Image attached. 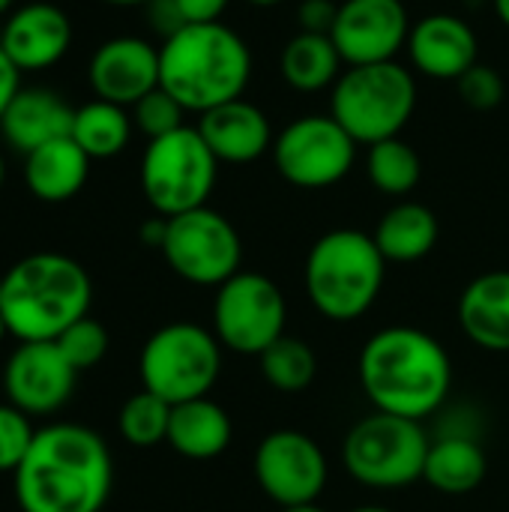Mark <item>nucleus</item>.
Instances as JSON below:
<instances>
[{
  "instance_id": "7ed1b4c3",
  "label": "nucleus",
  "mask_w": 509,
  "mask_h": 512,
  "mask_svg": "<svg viewBox=\"0 0 509 512\" xmlns=\"http://www.w3.org/2000/svg\"><path fill=\"white\" fill-rule=\"evenodd\" d=\"M252 66L246 39L222 21L186 24L159 45V87L195 114L240 99Z\"/></svg>"
},
{
  "instance_id": "cd10ccee",
  "label": "nucleus",
  "mask_w": 509,
  "mask_h": 512,
  "mask_svg": "<svg viewBox=\"0 0 509 512\" xmlns=\"http://www.w3.org/2000/svg\"><path fill=\"white\" fill-rule=\"evenodd\" d=\"M366 174L381 195L405 198L417 189V183L423 177V162H420V153L408 141L387 138V141H378L369 147Z\"/></svg>"
},
{
  "instance_id": "2eb2a0df",
  "label": "nucleus",
  "mask_w": 509,
  "mask_h": 512,
  "mask_svg": "<svg viewBox=\"0 0 509 512\" xmlns=\"http://www.w3.org/2000/svg\"><path fill=\"white\" fill-rule=\"evenodd\" d=\"M75 378L57 342H21L3 366V393L27 417H48L72 399Z\"/></svg>"
},
{
  "instance_id": "7c9ffc66",
  "label": "nucleus",
  "mask_w": 509,
  "mask_h": 512,
  "mask_svg": "<svg viewBox=\"0 0 509 512\" xmlns=\"http://www.w3.org/2000/svg\"><path fill=\"white\" fill-rule=\"evenodd\" d=\"M54 342L63 351V357L72 363L75 372H84V369H93L96 363H102L108 354V345H111L108 330L99 321H93L90 315L75 321L72 327H66Z\"/></svg>"
},
{
  "instance_id": "a18cd8bd",
  "label": "nucleus",
  "mask_w": 509,
  "mask_h": 512,
  "mask_svg": "<svg viewBox=\"0 0 509 512\" xmlns=\"http://www.w3.org/2000/svg\"><path fill=\"white\" fill-rule=\"evenodd\" d=\"M351 512H396V510H387V507H357V510Z\"/></svg>"
},
{
  "instance_id": "aec40b11",
  "label": "nucleus",
  "mask_w": 509,
  "mask_h": 512,
  "mask_svg": "<svg viewBox=\"0 0 509 512\" xmlns=\"http://www.w3.org/2000/svg\"><path fill=\"white\" fill-rule=\"evenodd\" d=\"M75 108L48 87H21L0 117L3 141L18 153H33L36 147L72 135Z\"/></svg>"
},
{
  "instance_id": "f03ea898",
  "label": "nucleus",
  "mask_w": 509,
  "mask_h": 512,
  "mask_svg": "<svg viewBox=\"0 0 509 512\" xmlns=\"http://www.w3.org/2000/svg\"><path fill=\"white\" fill-rule=\"evenodd\" d=\"M360 384L375 411L423 423L447 405L453 363L447 348L417 327H384L360 351Z\"/></svg>"
},
{
  "instance_id": "a19ab883",
  "label": "nucleus",
  "mask_w": 509,
  "mask_h": 512,
  "mask_svg": "<svg viewBox=\"0 0 509 512\" xmlns=\"http://www.w3.org/2000/svg\"><path fill=\"white\" fill-rule=\"evenodd\" d=\"M282 512H327L324 507H318L315 501L312 504H297V507H285Z\"/></svg>"
},
{
  "instance_id": "4468645a",
  "label": "nucleus",
  "mask_w": 509,
  "mask_h": 512,
  "mask_svg": "<svg viewBox=\"0 0 509 512\" xmlns=\"http://www.w3.org/2000/svg\"><path fill=\"white\" fill-rule=\"evenodd\" d=\"M411 21L405 0H342L330 39L345 66L396 60L408 48Z\"/></svg>"
},
{
  "instance_id": "79ce46f5",
  "label": "nucleus",
  "mask_w": 509,
  "mask_h": 512,
  "mask_svg": "<svg viewBox=\"0 0 509 512\" xmlns=\"http://www.w3.org/2000/svg\"><path fill=\"white\" fill-rule=\"evenodd\" d=\"M102 3H111V6H144L147 0H102Z\"/></svg>"
},
{
  "instance_id": "ddd939ff",
  "label": "nucleus",
  "mask_w": 509,
  "mask_h": 512,
  "mask_svg": "<svg viewBox=\"0 0 509 512\" xmlns=\"http://www.w3.org/2000/svg\"><path fill=\"white\" fill-rule=\"evenodd\" d=\"M252 468L258 489L282 510L318 501L330 477L327 456L318 441L294 429H279L261 438Z\"/></svg>"
},
{
  "instance_id": "a211bd4d",
  "label": "nucleus",
  "mask_w": 509,
  "mask_h": 512,
  "mask_svg": "<svg viewBox=\"0 0 509 512\" xmlns=\"http://www.w3.org/2000/svg\"><path fill=\"white\" fill-rule=\"evenodd\" d=\"M408 54L420 75L459 81L474 63H480V42L465 18L453 12H432L411 27Z\"/></svg>"
},
{
  "instance_id": "c9c22d12",
  "label": "nucleus",
  "mask_w": 509,
  "mask_h": 512,
  "mask_svg": "<svg viewBox=\"0 0 509 512\" xmlns=\"http://www.w3.org/2000/svg\"><path fill=\"white\" fill-rule=\"evenodd\" d=\"M144 9H147V21H150V27L162 36V42L165 39H171L177 30H183L189 21L183 18V12H180V6L174 3V0H147L144 3Z\"/></svg>"
},
{
  "instance_id": "dca6fc26",
  "label": "nucleus",
  "mask_w": 509,
  "mask_h": 512,
  "mask_svg": "<svg viewBox=\"0 0 509 512\" xmlns=\"http://www.w3.org/2000/svg\"><path fill=\"white\" fill-rule=\"evenodd\" d=\"M87 78L96 99L132 108L159 87V48L141 36L105 39L90 57Z\"/></svg>"
},
{
  "instance_id": "2f4dec72",
  "label": "nucleus",
  "mask_w": 509,
  "mask_h": 512,
  "mask_svg": "<svg viewBox=\"0 0 509 512\" xmlns=\"http://www.w3.org/2000/svg\"><path fill=\"white\" fill-rule=\"evenodd\" d=\"M129 114H132L135 129L144 132L150 141H153V138H162V135H168V132H177V129L186 126V123H183L186 108H183L165 87H156V90H150L147 96H141V99L132 105Z\"/></svg>"
},
{
  "instance_id": "e433bc0d",
  "label": "nucleus",
  "mask_w": 509,
  "mask_h": 512,
  "mask_svg": "<svg viewBox=\"0 0 509 512\" xmlns=\"http://www.w3.org/2000/svg\"><path fill=\"white\" fill-rule=\"evenodd\" d=\"M189 24H210L219 21L231 0H174Z\"/></svg>"
},
{
  "instance_id": "72a5a7b5",
  "label": "nucleus",
  "mask_w": 509,
  "mask_h": 512,
  "mask_svg": "<svg viewBox=\"0 0 509 512\" xmlns=\"http://www.w3.org/2000/svg\"><path fill=\"white\" fill-rule=\"evenodd\" d=\"M456 84H459V96L474 111L498 108L504 102V93H507V84H504L501 72L495 66H489V63H474Z\"/></svg>"
},
{
  "instance_id": "58836bf2",
  "label": "nucleus",
  "mask_w": 509,
  "mask_h": 512,
  "mask_svg": "<svg viewBox=\"0 0 509 512\" xmlns=\"http://www.w3.org/2000/svg\"><path fill=\"white\" fill-rule=\"evenodd\" d=\"M165 228H168V219L165 216H156L150 222L141 225V240L153 249H162V240H165Z\"/></svg>"
},
{
  "instance_id": "4be33fe9",
  "label": "nucleus",
  "mask_w": 509,
  "mask_h": 512,
  "mask_svg": "<svg viewBox=\"0 0 509 512\" xmlns=\"http://www.w3.org/2000/svg\"><path fill=\"white\" fill-rule=\"evenodd\" d=\"M90 162L93 159L72 141V135H66L24 156V183L33 198L45 204H63L84 189Z\"/></svg>"
},
{
  "instance_id": "5701e85b",
  "label": "nucleus",
  "mask_w": 509,
  "mask_h": 512,
  "mask_svg": "<svg viewBox=\"0 0 509 512\" xmlns=\"http://www.w3.org/2000/svg\"><path fill=\"white\" fill-rule=\"evenodd\" d=\"M234 426L222 405H216L210 396L180 402L171 408V426L168 441L174 453L192 462H207L222 456L231 447Z\"/></svg>"
},
{
  "instance_id": "a878e982",
  "label": "nucleus",
  "mask_w": 509,
  "mask_h": 512,
  "mask_svg": "<svg viewBox=\"0 0 509 512\" xmlns=\"http://www.w3.org/2000/svg\"><path fill=\"white\" fill-rule=\"evenodd\" d=\"M279 75L297 93H321L339 81L342 57L327 33L300 30L285 42L279 54Z\"/></svg>"
},
{
  "instance_id": "f704fd0d",
  "label": "nucleus",
  "mask_w": 509,
  "mask_h": 512,
  "mask_svg": "<svg viewBox=\"0 0 509 512\" xmlns=\"http://www.w3.org/2000/svg\"><path fill=\"white\" fill-rule=\"evenodd\" d=\"M336 15H339V3H333V0H303L297 9L300 30H306V33H327L330 36Z\"/></svg>"
},
{
  "instance_id": "bb28decb",
  "label": "nucleus",
  "mask_w": 509,
  "mask_h": 512,
  "mask_svg": "<svg viewBox=\"0 0 509 512\" xmlns=\"http://www.w3.org/2000/svg\"><path fill=\"white\" fill-rule=\"evenodd\" d=\"M132 114L123 105L93 99L81 108H75L72 120V141L90 156V159H111L126 150L132 138Z\"/></svg>"
},
{
  "instance_id": "6ab92c4d",
  "label": "nucleus",
  "mask_w": 509,
  "mask_h": 512,
  "mask_svg": "<svg viewBox=\"0 0 509 512\" xmlns=\"http://www.w3.org/2000/svg\"><path fill=\"white\" fill-rule=\"evenodd\" d=\"M198 132L225 165L258 162L276 141L267 114L243 96L198 114Z\"/></svg>"
},
{
  "instance_id": "f8f14e48",
  "label": "nucleus",
  "mask_w": 509,
  "mask_h": 512,
  "mask_svg": "<svg viewBox=\"0 0 509 512\" xmlns=\"http://www.w3.org/2000/svg\"><path fill=\"white\" fill-rule=\"evenodd\" d=\"M357 141L330 114H303L273 141L279 177L297 189H327L345 180L357 162Z\"/></svg>"
},
{
  "instance_id": "c756f323",
  "label": "nucleus",
  "mask_w": 509,
  "mask_h": 512,
  "mask_svg": "<svg viewBox=\"0 0 509 512\" xmlns=\"http://www.w3.org/2000/svg\"><path fill=\"white\" fill-rule=\"evenodd\" d=\"M171 408L165 399H159L150 390H141L126 399L117 417V429L129 447L150 450L156 444L168 441V426H171Z\"/></svg>"
},
{
  "instance_id": "9b49d317",
  "label": "nucleus",
  "mask_w": 509,
  "mask_h": 512,
  "mask_svg": "<svg viewBox=\"0 0 509 512\" xmlns=\"http://www.w3.org/2000/svg\"><path fill=\"white\" fill-rule=\"evenodd\" d=\"M288 306L279 285L261 273L240 270L216 288L213 333L222 348L234 354L261 357L276 339L285 336Z\"/></svg>"
},
{
  "instance_id": "c85d7f7f",
  "label": "nucleus",
  "mask_w": 509,
  "mask_h": 512,
  "mask_svg": "<svg viewBox=\"0 0 509 512\" xmlns=\"http://www.w3.org/2000/svg\"><path fill=\"white\" fill-rule=\"evenodd\" d=\"M261 375L264 381L279 390V393H303L315 375H318V357L309 348V342L297 336H282L276 339L261 357Z\"/></svg>"
},
{
  "instance_id": "20e7f679",
  "label": "nucleus",
  "mask_w": 509,
  "mask_h": 512,
  "mask_svg": "<svg viewBox=\"0 0 509 512\" xmlns=\"http://www.w3.org/2000/svg\"><path fill=\"white\" fill-rule=\"evenodd\" d=\"M90 303L93 282L87 270L60 252L27 255L0 279V315L18 342H54L90 315Z\"/></svg>"
},
{
  "instance_id": "412c9836",
  "label": "nucleus",
  "mask_w": 509,
  "mask_h": 512,
  "mask_svg": "<svg viewBox=\"0 0 509 512\" xmlns=\"http://www.w3.org/2000/svg\"><path fill=\"white\" fill-rule=\"evenodd\" d=\"M459 324L465 336L492 354L509 351V270L477 276L459 297Z\"/></svg>"
},
{
  "instance_id": "0eeeda50",
  "label": "nucleus",
  "mask_w": 509,
  "mask_h": 512,
  "mask_svg": "<svg viewBox=\"0 0 509 512\" xmlns=\"http://www.w3.org/2000/svg\"><path fill=\"white\" fill-rule=\"evenodd\" d=\"M138 372L144 390L168 405L204 399L222 375V342L192 321H171L144 342Z\"/></svg>"
},
{
  "instance_id": "473e14b6",
  "label": "nucleus",
  "mask_w": 509,
  "mask_h": 512,
  "mask_svg": "<svg viewBox=\"0 0 509 512\" xmlns=\"http://www.w3.org/2000/svg\"><path fill=\"white\" fill-rule=\"evenodd\" d=\"M36 429L30 426V417L18 411L15 405H0V474H15L33 444Z\"/></svg>"
},
{
  "instance_id": "f3484780",
  "label": "nucleus",
  "mask_w": 509,
  "mask_h": 512,
  "mask_svg": "<svg viewBox=\"0 0 509 512\" xmlns=\"http://www.w3.org/2000/svg\"><path fill=\"white\" fill-rule=\"evenodd\" d=\"M72 45V21L54 3H24L12 9L0 30V48L21 72H39L66 57Z\"/></svg>"
},
{
  "instance_id": "9d476101",
  "label": "nucleus",
  "mask_w": 509,
  "mask_h": 512,
  "mask_svg": "<svg viewBox=\"0 0 509 512\" xmlns=\"http://www.w3.org/2000/svg\"><path fill=\"white\" fill-rule=\"evenodd\" d=\"M159 252L183 282L219 288L240 273L243 240L219 210L198 207L168 219Z\"/></svg>"
},
{
  "instance_id": "1a4fd4ad",
  "label": "nucleus",
  "mask_w": 509,
  "mask_h": 512,
  "mask_svg": "<svg viewBox=\"0 0 509 512\" xmlns=\"http://www.w3.org/2000/svg\"><path fill=\"white\" fill-rule=\"evenodd\" d=\"M429 447L423 423L375 411L348 432L342 459L348 474L369 489H405L423 480Z\"/></svg>"
},
{
  "instance_id": "393cba45",
  "label": "nucleus",
  "mask_w": 509,
  "mask_h": 512,
  "mask_svg": "<svg viewBox=\"0 0 509 512\" xmlns=\"http://www.w3.org/2000/svg\"><path fill=\"white\" fill-rule=\"evenodd\" d=\"M489 474L486 450L471 435H441L432 441L423 480L441 495H471Z\"/></svg>"
},
{
  "instance_id": "de8ad7c7",
  "label": "nucleus",
  "mask_w": 509,
  "mask_h": 512,
  "mask_svg": "<svg viewBox=\"0 0 509 512\" xmlns=\"http://www.w3.org/2000/svg\"><path fill=\"white\" fill-rule=\"evenodd\" d=\"M3 336H9V330H6V321H3V315H0V342H3Z\"/></svg>"
},
{
  "instance_id": "6e6552de",
  "label": "nucleus",
  "mask_w": 509,
  "mask_h": 512,
  "mask_svg": "<svg viewBox=\"0 0 509 512\" xmlns=\"http://www.w3.org/2000/svg\"><path fill=\"white\" fill-rule=\"evenodd\" d=\"M216 177L219 159L201 138L198 126H183L147 141L141 156L144 198L165 219L207 207Z\"/></svg>"
},
{
  "instance_id": "ea45409f",
  "label": "nucleus",
  "mask_w": 509,
  "mask_h": 512,
  "mask_svg": "<svg viewBox=\"0 0 509 512\" xmlns=\"http://www.w3.org/2000/svg\"><path fill=\"white\" fill-rule=\"evenodd\" d=\"M492 6H495V15H498V21L509 27V0H492Z\"/></svg>"
},
{
  "instance_id": "49530a36",
  "label": "nucleus",
  "mask_w": 509,
  "mask_h": 512,
  "mask_svg": "<svg viewBox=\"0 0 509 512\" xmlns=\"http://www.w3.org/2000/svg\"><path fill=\"white\" fill-rule=\"evenodd\" d=\"M3 180H6V162H3V156H0V186H3Z\"/></svg>"
},
{
  "instance_id": "b1692460",
  "label": "nucleus",
  "mask_w": 509,
  "mask_h": 512,
  "mask_svg": "<svg viewBox=\"0 0 509 512\" xmlns=\"http://www.w3.org/2000/svg\"><path fill=\"white\" fill-rule=\"evenodd\" d=\"M438 216L420 201H399L375 225V246L387 264H414L423 261L438 246Z\"/></svg>"
},
{
  "instance_id": "423d86ee",
  "label": "nucleus",
  "mask_w": 509,
  "mask_h": 512,
  "mask_svg": "<svg viewBox=\"0 0 509 512\" xmlns=\"http://www.w3.org/2000/svg\"><path fill=\"white\" fill-rule=\"evenodd\" d=\"M414 108L417 81L396 60L348 66L330 87V117L363 147L399 138Z\"/></svg>"
},
{
  "instance_id": "37998d69",
  "label": "nucleus",
  "mask_w": 509,
  "mask_h": 512,
  "mask_svg": "<svg viewBox=\"0 0 509 512\" xmlns=\"http://www.w3.org/2000/svg\"><path fill=\"white\" fill-rule=\"evenodd\" d=\"M12 6H15V0H0V15H9Z\"/></svg>"
},
{
  "instance_id": "f257e3e1",
  "label": "nucleus",
  "mask_w": 509,
  "mask_h": 512,
  "mask_svg": "<svg viewBox=\"0 0 509 512\" xmlns=\"http://www.w3.org/2000/svg\"><path fill=\"white\" fill-rule=\"evenodd\" d=\"M12 477L21 512H102L114 486V459L93 429L51 423L36 429Z\"/></svg>"
},
{
  "instance_id": "c03bdc74",
  "label": "nucleus",
  "mask_w": 509,
  "mask_h": 512,
  "mask_svg": "<svg viewBox=\"0 0 509 512\" xmlns=\"http://www.w3.org/2000/svg\"><path fill=\"white\" fill-rule=\"evenodd\" d=\"M246 3H252V6H276L282 0H246Z\"/></svg>"
},
{
  "instance_id": "39448f33",
  "label": "nucleus",
  "mask_w": 509,
  "mask_h": 512,
  "mask_svg": "<svg viewBox=\"0 0 509 512\" xmlns=\"http://www.w3.org/2000/svg\"><path fill=\"white\" fill-rule=\"evenodd\" d=\"M387 261L372 234L336 228L318 237L306 255L303 285L309 303L330 321H357L381 297Z\"/></svg>"
},
{
  "instance_id": "4c0bfd02",
  "label": "nucleus",
  "mask_w": 509,
  "mask_h": 512,
  "mask_svg": "<svg viewBox=\"0 0 509 512\" xmlns=\"http://www.w3.org/2000/svg\"><path fill=\"white\" fill-rule=\"evenodd\" d=\"M18 90H21V69L0 48V117H3V111L9 108V102L15 99Z\"/></svg>"
}]
</instances>
